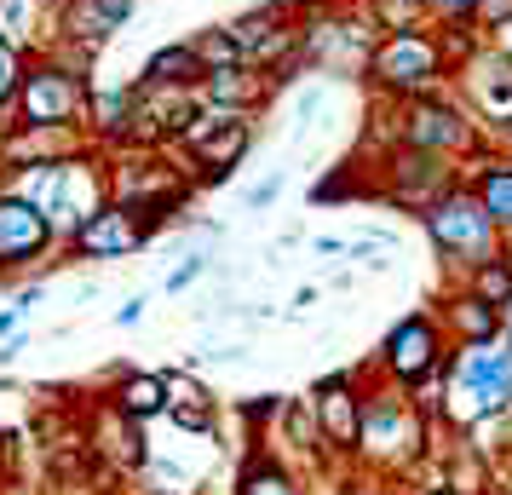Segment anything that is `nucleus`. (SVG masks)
<instances>
[{
  "label": "nucleus",
  "mask_w": 512,
  "mask_h": 495,
  "mask_svg": "<svg viewBox=\"0 0 512 495\" xmlns=\"http://www.w3.org/2000/svg\"><path fill=\"white\" fill-rule=\"evenodd\" d=\"M81 242H87V254H121V248H133V242H139V231H133L121 213H98L93 225L81 231Z\"/></svg>",
  "instance_id": "5"
},
{
  "label": "nucleus",
  "mask_w": 512,
  "mask_h": 495,
  "mask_svg": "<svg viewBox=\"0 0 512 495\" xmlns=\"http://www.w3.org/2000/svg\"><path fill=\"white\" fill-rule=\"evenodd\" d=\"M162 380H127V392H121V403H127V415H156L162 409Z\"/></svg>",
  "instance_id": "12"
},
{
  "label": "nucleus",
  "mask_w": 512,
  "mask_h": 495,
  "mask_svg": "<svg viewBox=\"0 0 512 495\" xmlns=\"http://www.w3.org/2000/svg\"><path fill=\"white\" fill-rule=\"evenodd\" d=\"M242 495H288V484H282L277 472H271V478H265V472H254V478H248V490Z\"/></svg>",
  "instance_id": "18"
},
{
  "label": "nucleus",
  "mask_w": 512,
  "mask_h": 495,
  "mask_svg": "<svg viewBox=\"0 0 512 495\" xmlns=\"http://www.w3.org/2000/svg\"><path fill=\"white\" fill-rule=\"evenodd\" d=\"M461 323H466V334H489V323H495V317L484 311V300H466V306H461Z\"/></svg>",
  "instance_id": "17"
},
{
  "label": "nucleus",
  "mask_w": 512,
  "mask_h": 495,
  "mask_svg": "<svg viewBox=\"0 0 512 495\" xmlns=\"http://www.w3.org/2000/svg\"><path fill=\"white\" fill-rule=\"evenodd\" d=\"M392 363L403 375H420L426 363H432V329L426 323H409V329L392 334Z\"/></svg>",
  "instance_id": "6"
},
{
  "label": "nucleus",
  "mask_w": 512,
  "mask_h": 495,
  "mask_svg": "<svg viewBox=\"0 0 512 495\" xmlns=\"http://www.w3.org/2000/svg\"><path fill=\"white\" fill-rule=\"evenodd\" d=\"M380 70L392 75V81H420V75L432 70V47H420V41H397V47L380 58Z\"/></svg>",
  "instance_id": "7"
},
{
  "label": "nucleus",
  "mask_w": 512,
  "mask_h": 495,
  "mask_svg": "<svg viewBox=\"0 0 512 495\" xmlns=\"http://www.w3.org/2000/svg\"><path fill=\"white\" fill-rule=\"evenodd\" d=\"M415 139H420V144H443V139H461V127H455L449 116H420Z\"/></svg>",
  "instance_id": "15"
},
{
  "label": "nucleus",
  "mask_w": 512,
  "mask_h": 495,
  "mask_svg": "<svg viewBox=\"0 0 512 495\" xmlns=\"http://www.w3.org/2000/svg\"><path fill=\"white\" fill-rule=\"evenodd\" d=\"M190 144L202 150V162H236L242 144H248V133H242L236 116H225V121H213V133L208 127H190Z\"/></svg>",
  "instance_id": "4"
},
{
  "label": "nucleus",
  "mask_w": 512,
  "mask_h": 495,
  "mask_svg": "<svg viewBox=\"0 0 512 495\" xmlns=\"http://www.w3.org/2000/svg\"><path fill=\"white\" fill-rule=\"evenodd\" d=\"M323 421L334 438H357V415H351V398L334 386V392H323Z\"/></svg>",
  "instance_id": "11"
},
{
  "label": "nucleus",
  "mask_w": 512,
  "mask_h": 495,
  "mask_svg": "<svg viewBox=\"0 0 512 495\" xmlns=\"http://www.w3.org/2000/svg\"><path fill=\"white\" fill-rule=\"evenodd\" d=\"M484 208L489 219H512V173H495L484 185Z\"/></svg>",
  "instance_id": "13"
},
{
  "label": "nucleus",
  "mask_w": 512,
  "mask_h": 495,
  "mask_svg": "<svg viewBox=\"0 0 512 495\" xmlns=\"http://www.w3.org/2000/svg\"><path fill=\"white\" fill-rule=\"evenodd\" d=\"M167 398H173V409H179V421L185 426H208V409H202V392L190 386V380H167Z\"/></svg>",
  "instance_id": "10"
},
{
  "label": "nucleus",
  "mask_w": 512,
  "mask_h": 495,
  "mask_svg": "<svg viewBox=\"0 0 512 495\" xmlns=\"http://www.w3.org/2000/svg\"><path fill=\"white\" fill-rule=\"evenodd\" d=\"M461 380H466V392L478 398V409L507 403V398H512V352H495V346L472 352V357L461 363Z\"/></svg>",
  "instance_id": "1"
},
{
  "label": "nucleus",
  "mask_w": 512,
  "mask_h": 495,
  "mask_svg": "<svg viewBox=\"0 0 512 495\" xmlns=\"http://www.w3.org/2000/svg\"><path fill=\"white\" fill-rule=\"evenodd\" d=\"M478 294H484V300H507V294H512V277L501 271V265H484V271H478Z\"/></svg>",
  "instance_id": "16"
},
{
  "label": "nucleus",
  "mask_w": 512,
  "mask_h": 495,
  "mask_svg": "<svg viewBox=\"0 0 512 495\" xmlns=\"http://www.w3.org/2000/svg\"><path fill=\"white\" fill-rule=\"evenodd\" d=\"M127 12H133V0H81V6H75V24L87 29V35H104V29H116Z\"/></svg>",
  "instance_id": "8"
},
{
  "label": "nucleus",
  "mask_w": 512,
  "mask_h": 495,
  "mask_svg": "<svg viewBox=\"0 0 512 495\" xmlns=\"http://www.w3.org/2000/svg\"><path fill=\"white\" fill-rule=\"evenodd\" d=\"M432 225H438V236L449 242V248H484L489 213H478L472 202H449V208L432 213Z\"/></svg>",
  "instance_id": "3"
},
{
  "label": "nucleus",
  "mask_w": 512,
  "mask_h": 495,
  "mask_svg": "<svg viewBox=\"0 0 512 495\" xmlns=\"http://www.w3.org/2000/svg\"><path fill=\"white\" fill-rule=\"evenodd\" d=\"M185 70H196V52H162V58L150 64V75H156V81H179Z\"/></svg>",
  "instance_id": "14"
},
{
  "label": "nucleus",
  "mask_w": 512,
  "mask_h": 495,
  "mask_svg": "<svg viewBox=\"0 0 512 495\" xmlns=\"http://www.w3.org/2000/svg\"><path fill=\"white\" fill-rule=\"evenodd\" d=\"M75 104V93L70 87H64V81H58V75H41V81H35V87H29V110H35V116H64V110H70Z\"/></svg>",
  "instance_id": "9"
},
{
  "label": "nucleus",
  "mask_w": 512,
  "mask_h": 495,
  "mask_svg": "<svg viewBox=\"0 0 512 495\" xmlns=\"http://www.w3.org/2000/svg\"><path fill=\"white\" fill-rule=\"evenodd\" d=\"M484 12L501 24V18H512V0H484Z\"/></svg>",
  "instance_id": "20"
},
{
  "label": "nucleus",
  "mask_w": 512,
  "mask_h": 495,
  "mask_svg": "<svg viewBox=\"0 0 512 495\" xmlns=\"http://www.w3.org/2000/svg\"><path fill=\"white\" fill-rule=\"evenodd\" d=\"M443 12H466V6H472V0H438Z\"/></svg>",
  "instance_id": "22"
},
{
  "label": "nucleus",
  "mask_w": 512,
  "mask_h": 495,
  "mask_svg": "<svg viewBox=\"0 0 512 495\" xmlns=\"http://www.w3.org/2000/svg\"><path fill=\"white\" fill-rule=\"evenodd\" d=\"M202 58H213V64H231V58H236V41L213 35V41H202Z\"/></svg>",
  "instance_id": "19"
},
{
  "label": "nucleus",
  "mask_w": 512,
  "mask_h": 495,
  "mask_svg": "<svg viewBox=\"0 0 512 495\" xmlns=\"http://www.w3.org/2000/svg\"><path fill=\"white\" fill-rule=\"evenodd\" d=\"M415 12V0H386V18H409Z\"/></svg>",
  "instance_id": "21"
},
{
  "label": "nucleus",
  "mask_w": 512,
  "mask_h": 495,
  "mask_svg": "<svg viewBox=\"0 0 512 495\" xmlns=\"http://www.w3.org/2000/svg\"><path fill=\"white\" fill-rule=\"evenodd\" d=\"M47 242V219L24 202H0V260H24Z\"/></svg>",
  "instance_id": "2"
},
{
  "label": "nucleus",
  "mask_w": 512,
  "mask_h": 495,
  "mask_svg": "<svg viewBox=\"0 0 512 495\" xmlns=\"http://www.w3.org/2000/svg\"><path fill=\"white\" fill-rule=\"evenodd\" d=\"M6 75H12V64H6V52H0V93H6Z\"/></svg>",
  "instance_id": "23"
}]
</instances>
